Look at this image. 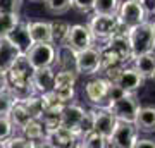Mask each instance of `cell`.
<instances>
[{
  "mask_svg": "<svg viewBox=\"0 0 155 148\" xmlns=\"http://www.w3.org/2000/svg\"><path fill=\"white\" fill-rule=\"evenodd\" d=\"M7 81H9V90L16 95L17 98H24L28 95L35 93L33 88V67L29 66L28 59L21 55L12 67L7 71Z\"/></svg>",
  "mask_w": 155,
  "mask_h": 148,
  "instance_id": "cell-1",
  "label": "cell"
},
{
  "mask_svg": "<svg viewBox=\"0 0 155 148\" xmlns=\"http://www.w3.org/2000/svg\"><path fill=\"white\" fill-rule=\"evenodd\" d=\"M88 28L91 31L93 40H100L105 43L107 40H110L114 35L127 33V26H124L119 21L117 14H93L88 21Z\"/></svg>",
  "mask_w": 155,
  "mask_h": 148,
  "instance_id": "cell-2",
  "label": "cell"
},
{
  "mask_svg": "<svg viewBox=\"0 0 155 148\" xmlns=\"http://www.w3.org/2000/svg\"><path fill=\"white\" fill-rule=\"evenodd\" d=\"M127 43H129V52L131 59L136 55L153 52L155 50V35L152 22L143 21L136 26L127 28Z\"/></svg>",
  "mask_w": 155,
  "mask_h": 148,
  "instance_id": "cell-3",
  "label": "cell"
},
{
  "mask_svg": "<svg viewBox=\"0 0 155 148\" xmlns=\"http://www.w3.org/2000/svg\"><path fill=\"white\" fill-rule=\"evenodd\" d=\"M105 107L117 121L134 122V117H136L138 109H140V102L134 93H124L119 98L107 102Z\"/></svg>",
  "mask_w": 155,
  "mask_h": 148,
  "instance_id": "cell-4",
  "label": "cell"
},
{
  "mask_svg": "<svg viewBox=\"0 0 155 148\" xmlns=\"http://www.w3.org/2000/svg\"><path fill=\"white\" fill-rule=\"evenodd\" d=\"M74 71L83 76H93L100 72V50L97 47H88L84 50L76 52Z\"/></svg>",
  "mask_w": 155,
  "mask_h": 148,
  "instance_id": "cell-5",
  "label": "cell"
},
{
  "mask_svg": "<svg viewBox=\"0 0 155 148\" xmlns=\"http://www.w3.org/2000/svg\"><path fill=\"white\" fill-rule=\"evenodd\" d=\"M33 69L54 66L55 62V45L54 43H33L24 54Z\"/></svg>",
  "mask_w": 155,
  "mask_h": 148,
  "instance_id": "cell-6",
  "label": "cell"
},
{
  "mask_svg": "<svg viewBox=\"0 0 155 148\" xmlns=\"http://www.w3.org/2000/svg\"><path fill=\"white\" fill-rule=\"evenodd\" d=\"M88 112L90 117H91V129L109 140V136L112 134L117 124V119L109 112L105 105H93V109L88 110Z\"/></svg>",
  "mask_w": 155,
  "mask_h": 148,
  "instance_id": "cell-7",
  "label": "cell"
},
{
  "mask_svg": "<svg viewBox=\"0 0 155 148\" xmlns=\"http://www.w3.org/2000/svg\"><path fill=\"white\" fill-rule=\"evenodd\" d=\"M136 138H138V129L134 126V122L117 121L107 143H109V146L114 148H133Z\"/></svg>",
  "mask_w": 155,
  "mask_h": 148,
  "instance_id": "cell-8",
  "label": "cell"
},
{
  "mask_svg": "<svg viewBox=\"0 0 155 148\" xmlns=\"http://www.w3.org/2000/svg\"><path fill=\"white\" fill-rule=\"evenodd\" d=\"M117 16H119V21L127 28L136 26L140 22L147 21V12H145L141 2H138V0H124V2H121Z\"/></svg>",
  "mask_w": 155,
  "mask_h": 148,
  "instance_id": "cell-9",
  "label": "cell"
},
{
  "mask_svg": "<svg viewBox=\"0 0 155 148\" xmlns=\"http://www.w3.org/2000/svg\"><path fill=\"white\" fill-rule=\"evenodd\" d=\"M45 141H47V146H52V148H71V146H78L79 136L69 127L59 126L55 129L47 131Z\"/></svg>",
  "mask_w": 155,
  "mask_h": 148,
  "instance_id": "cell-10",
  "label": "cell"
},
{
  "mask_svg": "<svg viewBox=\"0 0 155 148\" xmlns=\"http://www.w3.org/2000/svg\"><path fill=\"white\" fill-rule=\"evenodd\" d=\"M112 83L117 84L119 88H122L126 93H136L140 88L145 84V77L133 66H124Z\"/></svg>",
  "mask_w": 155,
  "mask_h": 148,
  "instance_id": "cell-11",
  "label": "cell"
},
{
  "mask_svg": "<svg viewBox=\"0 0 155 148\" xmlns=\"http://www.w3.org/2000/svg\"><path fill=\"white\" fill-rule=\"evenodd\" d=\"M66 45L71 47L74 52H79V50H84L93 45V36H91V31H90L88 24H74V26L69 28V35H67Z\"/></svg>",
  "mask_w": 155,
  "mask_h": 148,
  "instance_id": "cell-12",
  "label": "cell"
},
{
  "mask_svg": "<svg viewBox=\"0 0 155 148\" xmlns=\"http://www.w3.org/2000/svg\"><path fill=\"white\" fill-rule=\"evenodd\" d=\"M110 84H112V81L107 79V77H95V79L88 81L84 84L86 98H88L93 105H105Z\"/></svg>",
  "mask_w": 155,
  "mask_h": 148,
  "instance_id": "cell-13",
  "label": "cell"
},
{
  "mask_svg": "<svg viewBox=\"0 0 155 148\" xmlns=\"http://www.w3.org/2000/svg\"><path fill=\"white\" fill-rule=\"evenodd\" d=\"M86 114L88 112L81 105H76V104H72V102L71 104H66L61 110V124L69 127V129H72L79 136V126H81L83 119L86 117Z\"/></svg>",
  "mask_w": 155,
  "mask_h": 148,
  "instance_id": "cell-14",
  "label": "cell"
},
{
  "mask_svg": "<svg viewBox=\"0 0 155 148\" xmlns=\"http://www.w3.org/2000/svg\"><path fill=\"white\" fill-rule=\"evenodd\" d=\"M5 38L9 40L11 43L16 45L17 48H19V52L24 55L29 50V47L33 45V40H31V35H29V22L19 19V22L12 28L11 33L7 35Z\"/></svg>",
  "mask_w": 155,
  "mask_h": 148,
  "instance_id": "cell-15",
  "label": "cell"
},
{
  "mask_svg": "<svg viewBox=\"0 0 155 148\" xmlns=\"http://www.w3.org/2000/svg\"><path fill=\"white\" fill-rule=\"evenodd\" d=\"M54 79H55L54 66L33 69V88H35V93L40 95V93H47V91H50V90H54Z\"/></svg>",
  "mask_w": 155,
  "mask_h": 148,
  "instance_id": "cell-16",
  "label": "cell"
},
{
  "mask_svg": "<svg viewBox=\"0 0 155 148\" xmlns=\"http://www.w3.org/2000/svg\"><path fill=\"white\" fill-rule=\"evenodd\" d=\"M134 126H136L138 133H145V134L155 133V107L153 105H147V107L140 105L138 114L134 117Z\"/></svg>",
  "mask_w": 155,
  "mask_h": 148,
  "instance_id": "cell-17",
  "label": "cell"
},
{
  "mask_svg": "<svg viewBox=\"0 0 155 148\" xmlns=\"http://www.w3.org/2000/svg\"><path fill=\"white\" fill-rule=\"evenodd\" d=\"M21 52L14 43H11L5 36L0 38V71H9L12 64L21 57Z\"/></svg>",
  "mask_w": 155,
  "mask_h": 148,
  "instance_id": "cell-18",
  "label": "cell"
},
{
  "mask_svg": "<svg viewBox=\"0 0 155 148\" xmlns=\"http://www.w3.org/2000/svg\"><path fill=\"white\" fill-rule=\"evenodd\" d=\"M131 66L147 79V77H153L155 72V50L153 52H147V54L136 55L131 59Z\"/></svg>",
  "mask_w": 155,
  "mask_h": 148,
  "instance_id": "cell-19",
  "label": "cell"
},
{
  "mask_svg": "<svg viewBox=\"0 0 155 148\" xmlns=\"http://www.w3.org/2000/svg\"><path fill=\"white\" fill-rule=\"evenodd\" d=\"M29 35H31L33 43H52L50 22H45V21L29 22Z\"/></svg>",
  "mask_w": 155,
  "mask_h": 148,
  "instance_id": "cell-20",
  "label": "cell"
},
{
  "mask_svg": "<svg viewBox=\"0 0 155 148\" xmlns=\"http://www.w3.org/2000/svg\"><path fill=\"white\" fill-rule=\"evenodd\" d=\"M74 61H76V52L67 47V45H59L55 47V62L54 66L59 69H74Z\"/></svg>",
  "mask_w": 155,
  "mask_h": 148,
  "instance_id": "cell-21",
  "label": "cell"
},
{
  "mask_svg": "<svg viewBox=\"0 0 155 148\" xmlns=\"http://www.w3.org/2000/svg\"><path fill=\"white\" fill-rule=\"evenodd\" d=\"M9 119H11L12 126L17 127V129H21V127L31 119V114L28 112L26 105H24V102H22L21 98H17L16 102H14L11 112H9Z\"/></svg>",
  "mask_w": 155,
  "mask_h": 148,
  "instance_id": "cell-22",
  "label": "cell"
},
{
  "mask_svg": "<svg viewBox=\"0 0 155 148\" xmlns=\"http://www.w3.org/2000/svg\"><path fill=\"white\" fill-rule=\"evenodd\" d=\"M19 131H21V134H24V136L28 138V140H31V141L41 140V138H45V134H47V129H45L43 122H41L40 117H31Z\"/></svg>",
  "mask_w": 155,
  "mask_h": 148,
  "instance_id": "cell-23",
  "label": "cell"
},
{
  "mask_svg": "<svg viewBox=\"0 0 155 148\" xmlns=\"http://www.w3.org/2000/svg\"><path fill=\"white\" fill-rule=\"evenodd\" d=\"M69 28L71 24L66 21H52L50 22V31H52V43L59 47V45H66V40H67V35H69Z\"/></svg>",
  "mask_w": 155,
  "mask_h": 148,
  "instance_id": "cell-24",
  "label": "cell"
},
{
  "mask_svg": "<svg viewBox=\"0 0 155 148\" xmlns=\"http://www.w3.org/2000/svg\"><path fill=\"white\" fill-rule=\"evenodd\" d=\"M78 146H86V148H105L109 146V143H107V138H104L102 134H98L97 131H88L84 133L79 143H78Z\"/></svg>",
  "mask_w": 155,
  "mask_h": 148,
  "instance_id": "cell-25",
  "label": "cell"
},
{
  "mask_svg": "<svg viewBox=\"0 0 155 148\" xmlns=\"http://www.w3.org/2000/svg\"><path fill=\"white\" fill-rule=\"evenodd\" d=\"M78 79V72L74 69H59L55 72V79H54V88L61 86H74Z\"/></svg>",
  "mask_w": 155,
  "mask_h": 148,
  "instance_id": "cell-26",
  "label": "cell"
},
{
  "mask_svg": "<svg viewBox=\"0 0 155 148\" xmlns=\"http://www.w3.org/2000/svg\"><path fill=\"white\" fill-rule=\"evenodd\" d=\"M19 12H0V38L11 33V29L19 22Z\"/></svg>",
  "mask_w": 155,
  "mask_h": 148,
  "instance_id": "cell-27",
  "label": "cell"
},
{
  "mask_svg": "<svg viewBox=\"0 0 155 148\" xmlns=\"http://www.w3.org/2000/svg\"><path fill=\"white\" fill-rule=\"evenodd\" d=\"M119 4H121V0H95L91 12L93 14H109V16H112V14H117Z\"/></svg>",
  "mask_w": 155,
  "mask_h": 148,
  "instance_id": "cell-28",
  "label": "cell"
},
{
  "mask_svg": "<svg viewBox=\"0 0 155 148\" xmlns=\"http://www.w3.org/2000/svg\"><path fill=\"white\" fill-rule=\"evenodd\" d=\"M21 100L24 102V105H26L28 112L31 114V117H41L45 109H43V104H41V98H40L38 93L28 95V97H24V98H21Z\"/></svg>",
  "mask_w": 155,
  "mask_h": 148,
  "instance_id": "cell-29",
  "label": "cell"
},
{
  "mask_svg": "<svg viewBox=\"0 0 155 148\" xmlns=\"http://www.w3.org/2000/svg\"><path fill=\"white\" fill-rule=\"evenodd\" d=\"M45 9L47 12L54 14V16H59V14H64L72 7V0H43Z\"/></svg>",
  "mask_w": 155,
  "mask_h": 148,
  "instance_id": "cell-30",
  "label": "cell"
},
{
  "mask_svg": "<svg viewBox=\"0 0 155 148\" xmlns=\"http://www.w3.org/2000/svg\"><path fill=\"white\" fill-rule=\"evenodd\" d=\"M0 146L5 148H33V141L28 140L24 134H11V136L0 143Z\"/></svg>",
  "mask_w": 155,
  "mask_h": 148,
  "instance_id": "cell-31",
  "label": "cell"
},
{
  "mask_svg": "<svg viewBox=\"0 0 155 148\" xmlns=\"http://www.w3.org/2000/svg\"><path fill=\"white\" fill-rule=\"evenodd\" d=\"M16 100H17V97L12 93L9 88L4 90V91H0V115H9V112H11Z\"/></svg>",
  "mask_w": 155,
  "mask_h": 148,
  "instance_id": "cell-32",
  "label": "cell"
},
{
  "mask_svg": "<svg viewBox=\"0 0 155 148\" xmlns=\"http://www.w3.org/2000/svg\"><path fill=\"white\" fill-rule=\"evenodd\" d=\"M54 91L55 95L59 97L62 104H71L72 98H74V95H76V90L74 86H61V88H54Z\"/></svg>",
  "mask_w": 155,
  "mask_h": 148,
  "instance_id": "cell-33",
  "label": "cell"
},
{
  "mask_svg": "<svg viewBox=\"0 0 155 148\" xmlns=\"http://www.w3.org/2000/svg\"><path fill=\"white\" fill-rule=\"evenodd\" d=\"M12 131H14V126H12L9 115H0V143L11 136Z\"/></svg>",
  "mask_w": 155,
  "mask_h": 148,
  "instance_id": "cell-34",
  "label": "cell"
},
{
  "mask_svg": "<svg viewBox=\"0 0 155 148\" xmlns=\"http://www.w3.org/2000/svg\"><path fill=\"white\" fill-rule=\"evenodd\" d=\"M24 0H0V12H19Z\"/></svg>",
  "mask_w": 155,
  "mask_h": 148,
  "instance_id": "cell-35",
  "label": "cell"
},
{
  "mask_svg": "<svg viewBox=\"0 0 155 148\" xmlns=\"http://www.w3.org/2000/svg\"><path fill=\"white\" fill-rule=\"evenodd\" d=\"M95 0H72V7L81 14H90L93 9Z\"/></svg>",
  "mask_w": 155,
  "mask_h": 148,
  "instance_id": "cell-36",
  "label": "cell"
},
{
  "mask_svg": "<svg viewBox=\"0 0 155 148\" xmlns=\"http://www.w3.org/2000/svg\"><path fill=\"white\" fill-rule=\"evenodd\" d=\"M133 148H155V138H136Z\"/></svg>",
  "mask_w": 155,
  "mask_h": 148,
  "instance_id": "cell-37",
  "label": "cell"
},
{
  "mask_svg": "<svg viewBox=\"0 0 155 148\" xmlns=\"http://www.w3.org/2000/svg\"><path fill=\"white\" fill-rule=\"evenodd\" d=\"M141 5H143L147 16H153L155 14V0H141Z\"/></svg>",
  "mask_w": 155,
  "mask_h": 148,
  "instance_id": "cell-38",
  "label": "cell"
},
{
  "mask_svg": "<svg viewBox=\"0 0 155 148\" xmlns=\"http://www.w3.org/2000/svg\"><path fill=\"white\" fill-rule=\"evenodd\" d=\"M9 88V81H7V72L0 71V91H4Z\"/></svg>",
  "mask_w": 155,
  "mask_h": 148,
  "instance_id": "cell-39",
  "label": "cell"
},
{
  "mask_svg": "<svg viewBox=\"0 0 155 148\" xmlns=\"http://www.w3.org/2000/svg\"><path fill=\"white\" fill-rule=\"evenodd\" d=\"M152 28H153V35H155V22H152Z\"/></svg>",
  "mask_w": 155,
  "mask_h": 148,
  "instance_id": "cell-40",
  "label": "cell"
},
{
  "mask_svg": "<svg viewBox=\"0 0 155 148\" xmlns=\"http://www.w3.org/2000/svg\"><path fill=\"white\" fill-rule=\"evenodd\" d=\"M153 79H155V72H153Z\"/></svg>",
  "mask_w": 155,
  "mask_h": 148,
  "instance_id": "cell-41",
  "label": "cell"
},
{
  "mask_svg": "<svg viewBox=\"0 0 155 148\" xmlns=\"http://www.w3.org/2000/svg\"><path fill=\"white\" fill-rule=\"evenodd\" d=\"M138 2H141V0H138Z\"/></svg>",
  "mask_w": 155,
  "mask_h": 148,
  "instance_id": "cell-42",
  "label": "cell"
}]
</instances>
